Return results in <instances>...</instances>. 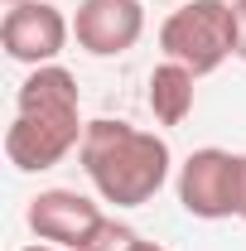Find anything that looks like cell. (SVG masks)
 <instances>
[{"instance_id": "cell-1", "label": "cell", "mask_w": 246, "mask_h": 251, "mask_svg": "<svg viewBox=\"0 0 246 251\" xmlns=\"http://www.w3.org/2000/svg\"><path fill=\"white\" fill-rule=\"evenodd\" d=\"M82 92L63 63L29 68L15 92V121L5 130V159L25 174H44L82 145Z\"/></svg>"}, {"instance_id": "cell-2", "label": "cell", "mask_w": 246, "mask_h": 251, "mask_svg": "<svg viewBox=\"0 0 246 251\" xmlns=\"http://www.w3.org/2000/svg\"><path fill=\"white\" fill-rule=\"evenodd\" d=\"M77 159H82V174L92 179L97 198L116 208H145L169 184V164H174L164 135L140 130L130 121H111V116L87 121Z\"/></svg>"}, {"instance_id": "cell-3", "label": "cell", "mask_w": 246, "mask_h": 251, "mask_svg": "<svg viewBox=\"0 0 246 251\" xmlns=\"http://www.w3.org/2000/svg\"><path fill=\"white\" fill-rule=\"evenodd\" d=\"M159 49L169 63L208 77L227 58H237V5L232 0H184L159 25Z\"/></svg>"}, {"instance_id": "cell-4", "label": "cell", "mask_w": 246, "mask_h": 251, "mask_svg": "<svg viewBox=\"0 0 246 251\" xmlns=\"http://www.w3.org/2000/svg\"><path fill=\"white\" fill-rule=\"evenodd\" d=\"M179 203L188 218L222 222L242 213V155L203 145L179 164Z\"/></svg>"}, {"instance_id": "cell-5", "label": "cell", "mask_w": 246, "mask_h": 251, "mask_svg": "<svg viewBox=\"0 0 246 251\" xmlns=\"http://www.w3.org/2000/svg\"><path fill=\"white\" fill-rule=\"evenodd\" d=\"M73 39V20L63 15L58 5L49 0H25V5H10L5 20H0V49L25 68H44V63H58V53Z\"/></svg>"}, {"instance_id": "cell-6", "label": "cell", "mask_w": 246, "mask_h": 251, "mask_svg": "<svg viewBox=\"0 0 246 251\" xmlns=\"http://www.w3.org/2000/svg\"><path fill=\"white\" fill-rule=\"evenodd\" d=\"M145 34V0H82L73 15V39L92 58H121Z\"/></svg>"}, {"instance_id": "cell-7", "label": "cell", "mask_w": 246, "mask_h": 251, "mask_svg": "<svg viewBox=\"0 0 246 251\" xmlns=\"http://www.w3.org/2000/svg\"><path fill=\"white\" fill-rule=\"evenodd\" d=\"M101 222H106L101 203H92L77 188H44V193L29 198V227H34V237L49 242V247L82 251Z\"/></svg>"}, {"instance_id": "cell-8", "label": "cell", "mask_w": 246, "mask_h": 251, "mask_svg": "<svg viewBox=\"0 0 246 251\" xmlns=\"http://www.w3.org/2000/svg\"><path fill=\"white\" fill-rule=\"evenodd\" d=\"M193 82H198V73H188L184 63H159L150 73V111L159 126H184L193 116Z\"/></svg>"}, {"instance_id": "cell-9", "label": "cell", "mask_w": 246, "mask_h": 251, "mask_svg": "<svg viewBox=\"0 0 246 251\" xmlns=\"http://www.w3.org/2000/svg\"><path fill=\"white\" fill-rule=\"evenodd\" d=\"M135 242H140V232H135V227H125V222H116V218H106V222L92 232V242H87L82 251H135Z\"/></svg>"}, {"instance_id": "cell-10", "label": "cell", "mask_w": 246, "mask_h": 251, "mask_svg": "<svg viewBox=\"0 0 246 251\" xmlns=\"http://www.w3.org/2000/svg\"><path fill=\"white\" fill-rule=\"evenodd\" d=\"M237 5V58L246 63V0H232Z\"/></svg>"}, {"instance_id": "cell-11", "label": "cell", "mask_w": 246, "mask_h": 251, "mask_svg": "<svg viewBox=\"0 0 246 251\" xmlns=\"http://www.w3.org/2000/svg\"><path fill=\"white\" fill-rule=\"evenodd\" d=\"M237 218L246 222V155H242V213H237Z\"/></svg>"}, {"instance_id": "cell-12", "label": "cell", "mask_w": 246, "mask_h": 251, "mask_svg": "<svg viewBox=\"0 0 246 251\" xmlns=\"http://www.w3.org/2000/svg\"><path fill=\"white\" fill-rule=\"evenodd\" d=\"M135 251H164V247H154V242H145V237H140V242H135Z\"/></svg>"}, {"instance_id": "cell-13", "label": "cell", "mask_w": 246, "mask_h": 251, "mask_svg": "<svg viewBox=\"0 0 246 251\" xmlns=\"http://www.w3.org/2000/svg\"><path fill=\"white\" fill-rule=\"evenodd\" d=\"M25 251H63V247H49V242H39V247H25Z\"/></svg>"}, {"instance_id": "cell-14", "label": "cell", "mask_w": 246, "mask_h": 251, "mask_svg": "<svg viewBox=\"0 0 246 251\" xmlns=\"http://www.w3.org/2000/svg\"><path fill=\"white\" fill-rule=\"evenodd\" d=\"M154 5H184V0H154Z\"/></svg>"}, {"instance_id": "cell-15", "label": "cell", "mask_w": 246, "mask_h": 251, "mask_svg": "<svg viewBox=\"0 0 246 251\" xmlns=\"http://www.w3.org/2000/svg\"><path fill=\"white\" fill-rule=\"evenodd\" d=\"M5 5H25V0H5Z\"/></svg>"}]
</instances>
